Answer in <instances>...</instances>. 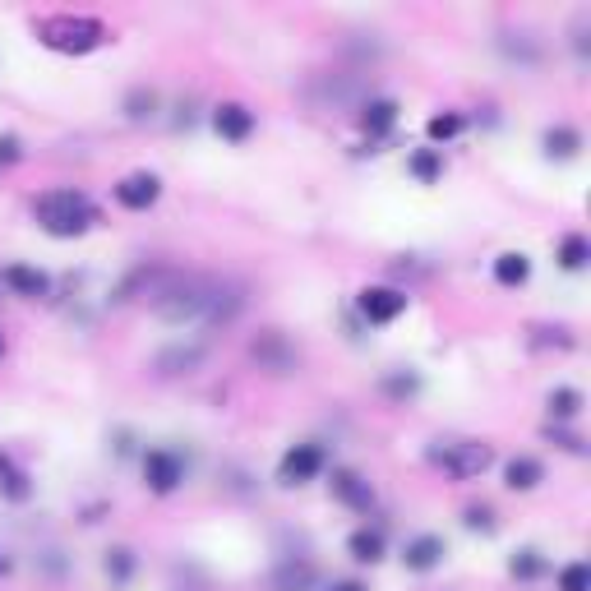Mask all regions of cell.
<instances>
[{"mask_svg":"<svg viewBox=\"0 0 591 591\" xmlns=\"http://www.w3.org/2000/svg\"><path fill=\"white\" fill-rule=\"evenodd\" d=\"M504 481H508V490H536L545 481V467L536 458H513L504 467Z\"/></svg>","mask_w":591,"mask_h":591,"instance_id":"obj_21","label":"cell"},{"mask_svg":"<svg viewBox=\"0 0 591 591\" xmlns=\"http://www.w3.org/2000/svg\"><path fill=\"white\" fill-rule=\"evenodd\" d=\"M587 259H591L587 236H578V231H573V236H564V241H559V264H564L568 273H582V268H587Z\"/></svg>","mask_w":591,"mask_h":591,"instance_id":"obj_24","label":"cell"},{"mask_svg":"<svg viewBox=\"0 0 591 591\" xmlns=\"http://www.w3.org/2000/svg\"><path fill=\"white\" fill-rule=\"evenodd\" d=\"M33 213H37V222H42V231L56 236V241H70V236H84L88 227H97V204L88 199V194H79V190L42 194Z\"/></svg>","mask_w":591,"mask_h":591,"instance_id":"obj_2","label":"cell"},{"mask_svg":"<svg viewBox=\"0 0 591 591\" xmlns=\"http://www.w3.org/2000/svg\"><path fill=\"white\" fill-rule=\"evenodd\" d=\"M250 361L268 374H291L296 365H301V351H296V342H291L287 333L264 328V333H254L250 338Z\"/></svg>","mask_w":591,"mask_h":591,"instance_id":"obj_4","label":"cell"},{"mask_svg":"<svg viewBox=\"0 0 591 591\" xmlns=\"http://www.w3.org/2000/svg\"><path fill=\"white\" fill-rule=\"evenodd\" d=\"M416 388H421L416 374H388V379H384V393H393V398H411Z\"/></svg>","mask_w":591,"mask_h":591,"instance_id":"obj_31","label":"cell"},{"mask_svg":"<svg viewBox=\"0 0 591 591\" xmlns=\"http://www.w3.org/2000/svg\"><path fill=\"white\" fill-rule=\"evenodd\" d=\"M199 365H204V347H167L153 361V370L162 374V379H176V374H194Z\"/></svg>","mask_w":591,"mask_h":591,"instance_id":"obj_15","label":"cell"},{"mask_svg":"<svg viewBox=\"0 0 591 591\" xmlns=\"http://www.w3.org/2000/svg\"><path fill=\"white\" fill-rule=\"evenodd\" d=\"M0 495L14 499V504H24L33 495V485H28V471L10 458V453H0Z\"/></svg>","mask_w":591,"mask_h":591,"instance_id":"obj_17","label":"cell"},{"mask_svg":"<svg viewBox=\"0 0 591 591\" xmlns=\"http://www.w3.org/2000/svg\"><path fill=\"white\" fill-rule=\"evenodd\" d=\"M407 171H411V176H416L421 185H435V181H439V171H444V157H439L435 148H421V153H411Z\"/></svg>","mask_w":591,"mask_h":591,"instance_id":"obj_25","label":"cell"},{"mask_svg":"<svg viewBox=\"0 0 591 591\" xmlns=\"http://www.w3.org/2000/svg\"><path fill=\"white\" fill-rule=\"evenodd\" d=\"M462 522H467L471 531H495V513H490V508H467V513H462Z\"/></svg>","mask_w":591,"mask_h":591,"instance_id":"obj_33","label":"cell"},{"mask_svg":"<svg viewBox=\"0 0 591 591\" xmlns=\"http://www.w3.org/2000/svg\"><path fill=\"white\" fill-rule=\"evenodd\" d=\"M185 481V458L176 448H148L144 453V485L153 495H171Z\"/></svg>","mask_w":591,"mask_h":591,"instance_id":"obj_5","label":"cell"},{"mask_svg":"<svg viewBox=\"0 0 591 591\" xmlns=\"http://www.w3.org/2000/svg\"><path fill=\"white\" fill-rule=\"evenodd\" d=\"M125 111H130V121H148L157 111V93H148V88H134L130 102H125Z\"/></svg>","mask_w":591,"mask_h":591,"instance_id":"obj_29","label":"cell"},{"mask_svg":"<svg viewBox=\"0 0 591 591\" xmlns=\"http://www.w3.org/2000/svg\"><path fill=\"white\" fill-rule=\"evenodd\" d=\"M578 411H582V393H578V388H555V393H550V416L573 421Z\"/></svg>","mask_w":591,"mask_h":591,"instance_id":"obj_27","label":"cell"},{"mask_svg":"<svg viewBox=\"0 0 591 591\" xmlns=\"http://www.w3.org/2000/svg\"><path fill=\"white\" fill-rule=\"evenodd\" d=\"M314 582H319V573H314L310 559H282V564L273 568L268 587L273 591H314Z\"/></svg>","mask_w":591,"mask_h":591,"instance_id":"obj_13","label":"cell"},{"mask_svg":"<svg viewBox=\"0 0 591 591\" xmlns=\"http://www.w3.org/2000/svg\"><path fill=\"white\" fill-rule=\"evenodd\" d=\"M33 33L42 47L61 51V56H88L107 42V24L93 14H51V19H37Z\"/></svg>","mask_w":591,"mask_h":591,"instance_id":"obj_1","label":"cell"},{"mask_svg":"<svg viewBox=\"0 0 591 591\" xmlns=\"http://www.w3.org/2000/svg\"><path fill=\"white\" fill-rule=\"evenodd\" d=\"M10 568H14V564H10V555H5V550H0V578H5V573H10Z\"/></svg>","mask_w":591,"mask_h":591,"instance_id":"obj_35","label":"cell"},{"mask_svg":"<svg viewBox=\"0 0 591 591\" xmlns=\"http://www.w3.org/2000/svg\"><path fill=\"white\" fill-rule=\"evenodd\" d=\"M527 278H531V259H527V254L508 250V254H499V259H495V282H499V287H522Z\"/></svg>","mask_w":591,"mask_h":591,"instance_id":"obj_22","label":"cell"},{"mask_svg":"<svg viewBox=\"0 0 591 591\" xmlns=\"http://www.w3.org/2000/svg\"><path fill=\"white\" fill-rule=\"evenodd\" d=\"M333 591H365V587H361V582H338Z\"/></svg>","mask_w":591,"mask_h":591,"instance_id":"obj_36","label":"cell"},{"mask_svg":"<svg viewBox=\"0 0 591 591\" xmlns=\"http://www.w3.org/2000/svg\"><path fill=\"white\" fill-rule=\"evenodd\" d=\"M356 310L365 314V324H393L402 310H407V291L398 287H365L356 296Z\"/></svg>","mask_w":591,"mask_h":591,"instance_id":"obj_6","label":"cell"},{"mask_svg":"<svg viewBox=\"0 0 591 591\" xmlns=\"http://www.w3.org/2000/svg\"><path fill=\"white\" fill-rule=\"evenodd\" d=\"M499 51H504L513 65H541V42L531 33H499Z\"/></svg>","mask_w":591,"mask_h":591,"instance_id":"obj_16","label":"cell"},{"mask_svg":"<svg viewBox=\"0 0 591 591\" xmlns=\"http://www.w3.org/2000/svg\"><path fill=\"white\" fill-rule=\"evenodd\" d=\"M361 125L370 134H388L398 125V102H393V97H370L361 107Z\"/></svg>","mask_w":591,"mask_h":591,"instance_id":"obj_18","label":"cell"},{"mask_svg":"<svg viewBox=\"0 0 591 591\" xmlns=\"http://www.w3.org/2000/svg\"><path fill=\"white\" fill-rule=\"evenodd\" d=\"M425 130H430V139H435V144H448L453 134H462V116H453V111H448V116H435V121L425 125Z\"/></svg>","mask_w":591,"mask_h":591,"instance_id":"obj_30","label":"cell"},{"mask_svg":"<svg viewBox=\"0 0 591 591\" xmlns=\"http://www.w3.org/2000/svg\"><path fill=\"white\" fill-rule=\"evenodd\" d=\"M213 130H218L227 144H245L254 134V111L241 107V102H222V107L213 111Z\"/></svg>","mask_w":591,"mask_h":591,"instance_id":"obj_10","label":"cell"},{"mask_svg":"<svg viewBox=\"0 0 591 591\" xmlns=\"http://www.w3.org/2000/svg\"><path fill=\"white\" fill-rule=\"evenodd\" d=\"M0 356H5V338H0Z\"/></svg>","mask_w":591,"mask_h":591,"instance_id":"obj_37","label":"cell"},{"mask_svg":"<svg viewBox=\"0 0 591 591\" xmlns=\"http://www.w3.org/2000/svg\"><path fill=\"white\" fill-rule=\"evenodd\" d=\"M157 194H162V181H157L153 171H134V176H125L116 185V204L130 208V213H148L157 204Z\"/></svg>","mask_w":591,"mask_h":591,"instance_id":"obj_8","label":"cell"},{"mask_svg":"<svg viewBox=\"0 0 591 591\" xmlns=\"http://www.w3.org/2000/svg\"><path fill=\"white\" fill-rule=\"evenodd\" d=\"M573 51L587 56V14H578V24H573Z\"/></svg>","mask_w":591,"mask_h":591,"instance_id":"obj_34","label":"cell"},{"mask_svg":"<svg viewBox=\"0 0 591 591\" xmlns=\"http://www.w3.org/2000/svg\"><path fill=\"white\" fill-rule=\"evenodd\" d=\"M328 467V453L319 444H296V448H287V458H282V467H278V476L287 485H305V481H314L319 471Z\"/></svg>","mask_w":591,"mask_h":591,"instance_id":"obj_7","label":"cell"},{"mask_svg":"<svg viewBox=\"0 0 591 591\" xmlns=\"http://www.w3.org/2000/svg\"><path fill=\"white\" fill-rule=\"evenodd\" d=\"M591 587V568L582 559H573L568 568H559V591H587Z\"/></svg>","mask_w":591,"mask_h":591,"instance_id":"obj_28","label":"cell"},{"mask_svg":"<svg viewBox=\"0 0 591 591\" xmlns=\"http://www.w3.org/2000/svg\"><path fill=\"white\" fill-rule=\"evenodd\" d=\"M134 568H139V559H134V550H130V545H111V550H107V559H102V573H107V582H111V587H130Z\"/></svg>","mask_w":591,"mask_h":591,"instance_id":"obj_19","label":"cell"},{"mask_svg":"<svg viewBox=\"0 0 591 591\" xmlns=\"http://www.w3.org/2000/svg\"><path fill=\"white\" fill-rule=\"evenodd\" d=\"M425 458H430L435 471H444L448 481H476L495 462V453L481 439H439V444L425 448Z\"/></svg>","mask_w":591,"mask_h":591,"instance_id":"obj_3","label":"cell"},{"mask_svg":"<svg viewBox=\"0 0 591 591\" xmlns=\"http://www.w3.org/2000/svg\"><path fill=\"white\" fill-rule=\"evenodd\" d=\"M444 536H435V531H421V536H411L407 550H402V564L411 568V573H430V568L444 564Z\"/></svg>","mask_w":591,"mask_h":591,"instance_id":"obj_9","label":"cell"},{"mask_svg":"<svg viewBox=\"0 0 591 591\" xmlns=\"http://www.w3.org/2000/svg\"><path fill=\"white\" fill-rule=\"evenodd\" d=\"M24 157V139L19 134H0V167H14Z\"/></svg>","mask_w":591,"mask_h":591,"instance_id":"obj_32","label":"cell"},{"mask_svg":"<svg viewBox=\"0 0 591 591\" xmlns=\"http://www.w3.org/2000/svg\"><path fill=\"white\" fill-rule=\"evenodd\" d=\"M361 93L365 88L351 74H324L314 84V102H324V107H351V102H361Z\"/></svg>","mask_w":591,"mask_h":591,"instance_id":"obj_12","label":"cell"},{"mask_svg":"<svg viewBox=\"0 0 591 591\" xmlns=\"http://www.w3.org/2000/svg\"><path fill=\"white\" fill-rule=\"evenodd\" d=\"M333 495L347 508H356V513H370L374 508V485L365 481L361 471H333Z\"/></svg>","mask_w":591,"mask_h":591,"instance_id":"obj_11","label":"cell"},{"mask_svg":"<svg viewBox=\"0 0 591 591\" xmlns=\"http://www.w3.org/2000/svg\"><path fill=\"white\" fill-rule=\"evenodd\" d=\"M541 144H545V153H550V157H578L582 134L573 130V125H550Z\"/></svg>","mask_w":591,"mask_h":591,"instance_id":"obj_23","label":"cell"},{"mask_svg":"<svg viewBox=\"0 0 591 591\" xmlns=\"http://www.w3.org/2000/svg\"><path fill=\"white\" fill-rule=\"evenodd\" d=\"M347 550H351V559H361V564H379V559H384V531H379V527L351 531Z\"/></svg>","mask_w":591,"mask_h":591,"instance_id":"obj_20","label":"cell"},{"mask_svg":"<svg viewBox=\"0 0 591 591\" xmlns=\"http://www.w3.org/2000/svg\"><path fill=\"white\" fill-rule=\"evenodd\" d=\"M0 282H5V287H10L14 296H33V301L51 291L47 273H42V268H28V264H10L5 273H0Z\"/></svg>","mask_w":591,"mask_h":591,"instance_id":"obj_14","label":"cell"},{"mask_svg":"<svg viewBox=\"0 0 591 591\" xmlns=\"http://www.w3.org/2000/svg\"><path fill=\"white\" fill-rule=\"evenodd\" d=\"M508 573L518 582H531V578H541L545 573V559H541V550H518L513 555V564H508Z\"/></svg>","mask_w":591,"mask_h":591,"instance_id":"obj_26","label":"cell"}]
</instances>
